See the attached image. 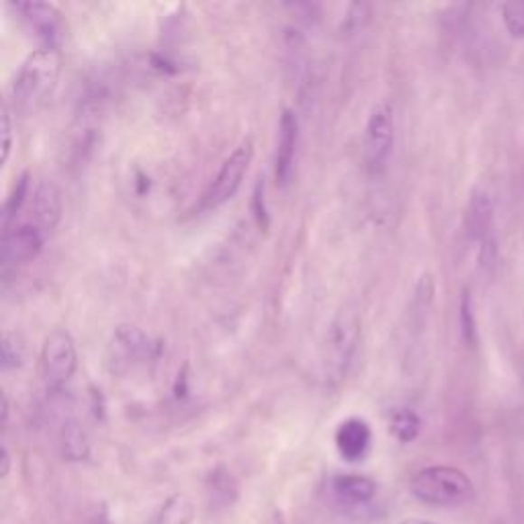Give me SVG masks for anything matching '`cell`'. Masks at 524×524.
Masks as SVG:
<instances>
[{
    "label": "cell",
    "instance_id": "1",
    "mask_svg": "<svg viewBox=\"0 0 524 524\" xmlns=\"http://www.w3.org/2000/svg\"><path fill=\"white\" fill-rule=\"evenodd\" d=\"M61 72L58 48H37L21 61L11 84V103L19 113H35L56 90Z\"/></svg>",
    "mask_w": 524,
    "mask_h": 524
},
{
    "label": "cell",
    "instance_id": "2",
    "mask_svg": "<svg viewBox=\"0 0 524 524\" xmlns=\"http://www.w3.org/2000/svg\"><path fill=\"white\" fill-rule=\"evenodd\" d=\"M410 491L418 502L436 508H459L475 498L472 477L453 465L420 469L410 480Z\"/></svg>",
    "mask_w": 524,
    "mask_h": 524
},
{
    "label": "cell",
    "instance_id": "3",
    "mask_svg": "<svg viewBox=\"0 0 524 524\" xmlns=\"http://www.w3.org/2000/svg\"><path fill=\"white\" fill-rule=\"evenodd\" d=\"M254 158V142L252 137L244 140L229 152V156L221 162L218 174L207 184V189L201 197V210L211 211L218 207L226 205L232 199L238 189L242 187V181Z\"/></svg>",
    "mask_w": 524,
    "mask_h": 524
},
{
    "label": "cell",
    "instance_id": "4",
    "mask_svg": "<svg viewBox=\"0 0 524 524\" xmlns=\"http://www.w3.org/2000/svg\"><path fill=\"white\" fill-rule=\"evenodd\" d=\"M396 140V123H393V107L388 98L377 101L367 115L363 131V160L367 171L379 174L393 150Z\"/></svg>",
    "mask_w": 524,
    "mask_h": 524
},
{
    "label": "cell",
    "instance_id": "5",
    "mask_svg": "<svg viewBox=\"0 0 524 524\" xmlns=\"http://www.w3.org/2000/svg\"><path fill=\"white\" fill-rule=\"evenodd\" d=\"M79 367L76 341L68 330H53L45 336L40 352V373L48 389H61Z\"/></svg>",
    "mask_w": 524,
    "mask_h": 524
},
{
    "label": "cell",
    "instance_id": "6",
    "mask_svg": "<svg viewBox=\"0 0 524 524\" xmlns=\"http://www.w3.org/2000/svg\"><path fill=\"white\" fill-rule=\"evenodd\" d=\"M360 323L359 315L349 310H342L334 315L328 328L326 338V369L330 379L342 381L352 365L354 352L359 346Z\"/></svg>",
    "mask_w": 524,
    "mask_h": 524
},
{
    "label": "cell",
    "instance_id": "7",
    "mask_svg": "<svg viewBox=\"0 0 524 524\" xmlns=\"http://www.w3.org/2000/svg\"><path fill=\"white\" fill-rule=\"evenodd\" d=\"M11 6L17 11L29 33L40 42V48L60 50L66 27L56 5L42 3V0H17V3H11Z\"/></svg>",
    "mask_w": 524,
    "mask_h": 524
},
{
    "label": "cell",
    "instance_id": "8",
    "mask_svg": "<svg viewBox=\"0 0 524 524\" xmlns=\"http://www.w3.org/2000/svg\"><path fill=\"white\" fill-rule=\"evenodd\" d=\"M45 234L40 226L33 221L13 223L9 228H3V240H0V262L3 271H11L33 262L40 257L45 246Z\"/></svg>",
    "mask_w": 524,
    "mask_h": 524
},
{
    "label": "cell",
    "instance_id": "9",
    "mask_svg": "<svg viewBox=\"0 0 524 524\" xmlns=\"http://www.w3.org/2000/svg\"><path fill=\"white\" fill-rule=\"evenodd\" d=\"M299 145V119L293 109H283L279 121V140L275 152V181L279 187H287L293 168H295Z\"/></svg>",
    "mask_w": 524,
    "mask_h": 524
},
{
    "label": "cell",
    "instance_id": "10",
    "mask_svg": "<svg viewBox=\"0 0 524 524\" xmlns=\"http://www.w3.org/2000/svg\"><path fill=\"white\" fill-rule=\"evenodd\" d=\"M496 220V203L491 192L485 187H475L469 195V203L465 210V232L469 240L482 244L494 234Z\"/></svg>",
    "mask_w": 524,
    "mask_h": 524
},
{
    "label": "cell",
    "instance_id": "11",
    "mask_svg": "<svg viewBox=\"0 0 524 524\" xmlns=\"http://www.w3.org/2000/svg\"><path fill=\"white\" fill-rule=\"evenodd\" d=\"M29 210H31V221L35 226H40L45 234L53 232L58 228L64 213V203H61V192L58 184L51 181H42L31 192L29 199Z\"/></svg>",
    "mask_w": 524,
    "mask_h": 524
},
{
    "label": "cell",
    "instance_id": "12",
    "mask_svg": "<svg viewBox=\"0 0 524 524\" xmlns=\"http://www.w3.org/2000/svg\"><path fill=\"white\" fill-rule=\"evenodd\" d=\"M334 443L344 461L357 463V461L365 459L369 449H371V443H373L371 426H369V422L363 418L344 420L341 422V426L336 428Z\"/></svg>",
    "mask_w": 524,
    "mask_h": 524
},
{
    "label": "cell",
    "instance_id": "13",
    "mask_svg": "<svg viewBox=\"0 0 524 524\" xmlns=\"http://www.w3.org/2000/svg\"><path fill=\"white\" fill-rule=\"evenodd\" d=\"M332 496L336 502H341L346 508H360L371 504L377 496V483L367 475L359 473H341L334 475L330 482Z\"/></svg>",
    "mask_w": 524,
    "mask_h": 524
},
{
    "label": "cell",
    "instance_id": "14",
    "mask_svg": "<svg viewBox=\"0 0 524 524\" xmlns=\"http://www.w3.org/2000/svg\"><path fill=\"white\" fill-rule=\"evenodd\" d=\"M61 454L68 461H87L90 454V443L79 422H66L60 435Z\"/></svg>",
    "mask_w": 524,
    "mask_h": 524
},
{
    "label": "cell",
    "instance_id": "15",
    "mask_svg": "<svg viewBox=\"0 0 524 524\" xmlns=\"http://www.w3.org/2000/svg\"><path fill=\"white\" fill-rule=\"evenodd\" d=\"M422 420L410 407H396L389 414V433L399 443H412L420 436Z\"/></svg>",
    "mask_w": 524,
    "mask_h": 524
},
{
    "label": "cell",
    "instance_id": "16",
    "mask_svg": "<svg viewBox=\"0 0 524 524\" xmlns=\"http://www.w3.org/2000/svg\"><path fill=\"white\" fill-rule=\"evenodd\" d=\"M192 520H195V504L184 494L168 498L156 516V524H192Z\"/></svg>",
    "mask_w": 524,
    "mask_h": 524
},
{
    "label": "cell",
    "instance_id": "17",
    "mask_svg": "<svg viewBox=\"0 0 524 524\" xmlns=\"http://www.w3.org/2000/svg\"><path fill=\"white\" fill-rule=\"evenodd\" d=\"M31 192H33V191H31V176H29V173H23L17 179V182L13 184L9 197H6V201H5L3 228L11 226L13 220L17 218V215L23 211V207L29 203Z\"/></svg>",
    "mask_w": 524,
    "mask_h": 524
},
{
    "label": "cell",
    "instance_id": "18",
    "mask_svg": "<svg viewBox=\"0 0 524 524\" xmlns=\"http://www.w3.org/2000/svg\"><path fill=\"white\" fill-rule=\"evenodd\" d=\"M25 359V344H23L21 336L17 332L3 334V344H0V365L3 371H11V369H19Z\"/></svg>",
    "mask_w": 524,
    "mask_h": 524
},
{
    "label": "cell",
    "instance_id": "19",
    "mask_svg": "<svg viewBox=\"0 0 524 524\" xmlns=\"http://www.w3.org/2000/svg\"><path fill=\"white\" fill-rule=\"evenodd\" d=\"M459 328H461V338H463V342L467 346H475L477 344V322H475V312H473V297L469 289H465L463 295H461Z\"/></svg>",
    "mask_w": 524,
    "mask_h": 524
},
{
    "label": "cell",
    "instance_id": "20",
    "mask_svg": "<svg viewBox=\"0 0 524 524\" xmlns=\"http://www.w3.org/2000/svg\"><path fill=\"white\" fill-rule=\"evenodd\" d=\"M500 14H502L504 27L508 33L516 40L524 37V0H508L500 5Z\"/></svg>",
    "mask_w": 524,
    "mask_h": 524
},
{
    "label": "cell",
    "instance_id": "21",
    "mask_svg": "<svg viewBox=\"0 0 524 524\" xmlns=\"http://www.w3.org/2000/svg\"><path fill=\"white\" fill-rule=\"evenodd\" d=\"M210 490H211V502L213 504H229L234 502L236 498V485L234 482L229 480V475L226 472H215L211 473V483H210Z\"/></svg>",
    "mask_w": 524,
    "mask_h": 524
},
{
    "label": "cell",
    "instance_id": "22",
    "mask_svg": "<svg viewBox=\"0 0 524 524\" xmlns=\"http://www.w3.org/2000/svg\"><path fill=\"white\" fill-rule=\"evenodd\" d=\"M252 213L254 220H257V226L260 229H268V207H267V199H265V179H258L257 184H254V192H252Z\"/></svg>",
    "mask_w": 524,
    "mask_h": 524
},
{
    "label": "cell",
    "instance_id": "23",
    "mask_svg": "<svg viewBox=\"0 0 524 524\" xmlns=\"http://www.w3.org/2000/svg\"><path fill=\"white\" fill-rule=\"evenodd\" d=\"M480 271L482 273H491L496 268V262H498V242H496V236L488 238V240H483L480 244Z\"/></svg>",
    "mask_w": 524,
    "mask_h": 524
},
{
    "label": "cell",
    "instance_id": "24",
    "mask_svg": "<svg viewBox=\"0 0 524 524\" xmlns=\"http://www.w3.org/2000/svg\"><path fill=\"white\" fill-rule=\"evenodd\" d=\"M0 134H3V164H6L13 150V119L9 105L3 107V129H0Z\"/></svg>",
    "mask_w": 524,
    "mask_h": 524
},
{
    "label": "cell",
    "instance_id": "25",
    "mask_svg": "<svg viewBox=\"0 0 524 524\" xmlns=\"http://www.w3.org/2000/svg\"><path fill=\"white\" fill-rule=\"evenodd\" d=\"M11 473V453L6 446H3V451H0V477L6 480Z\"/></svg>",
    "mask_w": 524,
    "mask_h": 524
},
{
    "label": "cell",
    "instance_id": "26",
    "mask_svg": "<svg viewBox=\"0 0 524 524\" xmlns=\"http://www.w3.org/2000/svg\"><path fill=\"white\" fill-rule=\"evenodd\" d=\"M6 422H9V398H6V393H3V424L6 426Z\"/></svg>",
    "mask_w": 524,
    "mask_h": 524
},
{
    "label": "cell",
    "instance_id": "27",
    "mask_svg": "<svg viewBox=\"0 0 524 524\" xmlns=\"http://www.w3.org/2000/svg\"><path fill=\"white\" fill-rule=\"evenodd\" d=\"M402 524H438V522H433V520H424V519H416V516H410V519L402 520Z\"/></svg>",
    "mask_w": 524,
    "mask_h": 524
}]
</instances>
